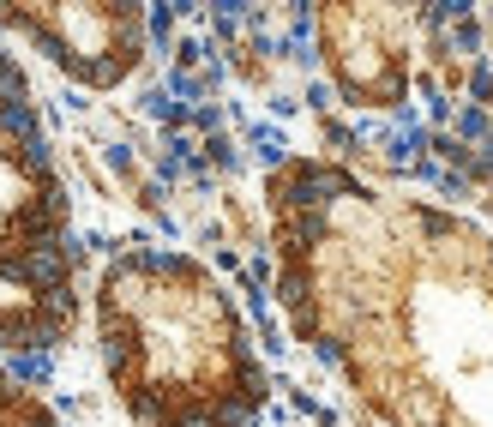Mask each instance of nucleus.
I'll return each mask as SVG.
<instances>
[{
    "mask_svg": "<svg viewBox=\"0 0 493 427\" xmlns=\"http://www.w3.org/2000/svg\"><path fill=\"white\" fill-rule=\"evenodd\" d=\"M6 19L19 30H31L66 73H79L91 84H115L138 61V13H115V6H19Z\"/></svg>",
    "mask_w": 493,
    "mask_h": 427,
    "instance_id": "2",
    "label": "nucleus"
},
{
    "mask_svg": "<svg viewBox=\"0 0 493 427\" xmlns=\"http://www.w3.org/2000/svg\"><path fill=\"white\" fill-rule=\"evenodd\" d=\"M102 337L120 404L145 427H241L265 373L217 283L187 259H127L102 283Z\"/></svg>",
    "mask_w": 493,
    "mask_h": 427,
    "instance_id": "1",
    "label": "nucleus"
}]
</instances>
